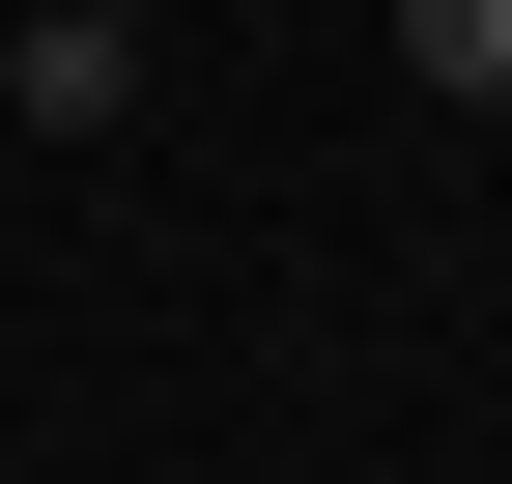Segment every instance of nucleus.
<instances>
[{
    "label": "nucleus",
    "instance_id": "obj_2",
    "mask_svg": "<svg viewBox=\"0 0 512 484\" xmlns=\"http://www.w3.org/2000/svg\"><path fill=\"white\" fill-rule=\"evenodd\" d=\"M399 57H427L456 114H512V0H399Z\"/></svg>",
    "mask_w": 512,
    "mask_h": 484
},
{
    "label": "nucleus",
    "instance_id": "obj_3",
    "mask_svg": "<svg viewBox=\"0 0 512 484\" xmlns=\"http://www.w3.org/2000/svg\"><path fill=\"white\" fill-rule=\"evenodd\" d=\"M114 29H143V0H114Z\"/></svg>",
    "mask_w": 512,
    "mask_h": 484
},
{
    "label": "nucleus",
    "instance_id": "obj_1",
    "mask_svg": "<svg viewBox=\"0 0 512 484\" xmlns=\"http://www.w3.org/2000/svg\"><path fill=\"white\" fill-rule=\"evenodd\" d=\"M114 86H143L114 0H0V143H114Z\"/></svg>",
    "mask_w": 512,
    "mask_h": 484
}]
</instances>
